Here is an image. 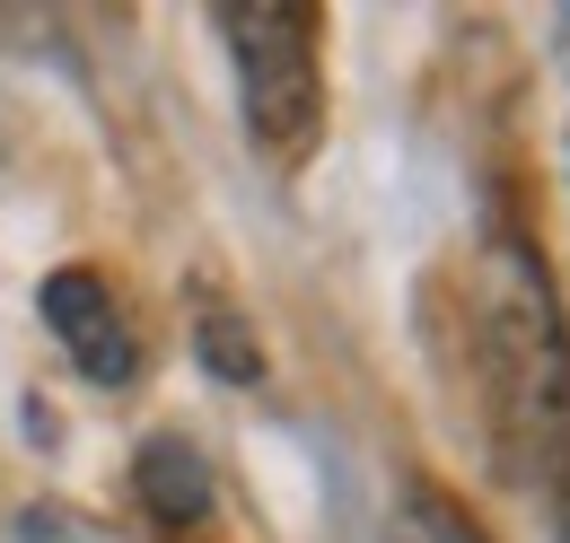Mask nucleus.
Returning <instances> with one entry per match:
<instances>
[{
    "label": "nucleus",
    "instance_id": "nucleus-1",
    "mask_svg": "<svg viewBox=\"0 0 570 543\" xmlns=\"http://www.w3.org/2000/svg\"><path fill=\"white\" fill-rule=\"evenodd\" d=\"M483 368L500 438L544 491H570V334L544 289V264L500 246L483 272Z\"/></svg>",
    "mask_w": 570,
    "mask_h": 543
},
{
    "label": "nucleus",
    "instance_id": "nucleus-2",
    "mask_svg": "<svg viewBox=\"0 0 570 543\" xmlns=\"http://www.w3.org/2000/svg\"><path fill=\"white\" fill-rule=\"evenodd\" d=\"M219 36L237 53V106L246 132L273 158H298L325 115V79H316V9H219Z\"/></svg>",
    "mask_w": 570,
    "mask_h": 543
},
{
    "label": "nucleus",
    "instance_id": "nucleus-3",
    "mask_svg": "<svg viewBox=\"0 0 570 543\" xmlns=\"http://www.w3.org/2000/svg\"><path fill=\"white\" fill-rule=\"evenodd\" d=\"M45 325L62 334L79 377H97V386H132L141 377V334H132V316L115 307V289L97 280V272H53L45 280Z\"/></svg>",
    "mask_w": 570,
    "mask_h": 543
},
{
    "label": "nucleus",
    "instance_id": "nucleus-4",
    "mask_svg": "<svg viewBox=\"0 0 570 543\" xmlns=\"http://www.w3.org/2000/svg\"><path fill=\"white\" fill-rule=\"evenodd\" d=\"M141 500H149V517H167V526H203V517H212V474H203V456L176 447V438L141 447Z\"/></svg>",
    "mask_w": 570,
    "mask_h": 543
},
{
    "label": "nucleus",
    "instance_id": "nucleus-5",
    "mask_svg": "<svg viewBox=\"0 0 570 543\" xmlns=\"http://www.w3.org/2000/svg\"><path fill=\"white\" fill-rule=\"evenodd\" d=\"M386 543H483V535H474V526H465V517H456V509H448L439 491H413Z\"/></svg>",
    "mask_w": 570,
    "mask_h": 543
},
{
    "label": "nucleus",
    "instance_id": "nucleus-6",
    "mask_svg": "<svg viewBox=\"0 0 570 543\" xmlns=\"http://www.w3.org/2000/svg\"><path fill=\"white\" fill-rule=\"evenodd\" d=\"M203 342H212V368H219V377H255V368H264V351L237 334V316H212Z\"/></svg>",
    "mask_w": 570,
    "mask_h": 543
}]
</instances>
